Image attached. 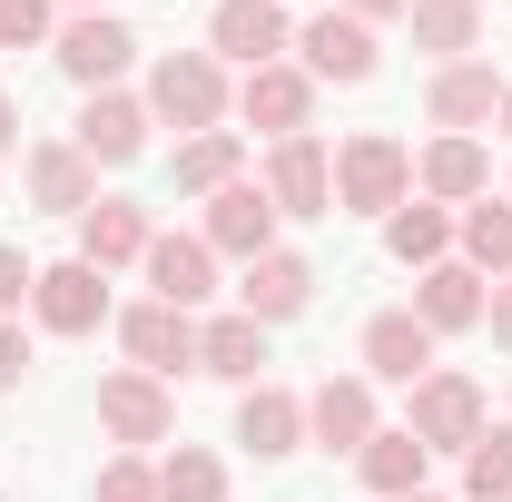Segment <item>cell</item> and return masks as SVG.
Masks as SVG:
<instances>
[{
    "label": "cell",
    "mask_w": 512,
    "mask_h": 502,
    "mask_svg": "<svg viewBox=\"0 0 512 502\" xmlns=\"http://www.w3.org/2000/svg\"><path fill=\"white\" fill-rule=\"evenodd\" d=\"M30 375V335H20V315H0V394H20Z\"/></svg>",
    "instance_id": "34"
},
{
    "label": "cell",
    "mask_w": 512,
    "mask_h": 502,
    "mask_svg": "<svg viewBox=\"0 0 512 502\" xmlns=\"http://www.w3.org/2000/svg\"><path fill=\"white\" fill-rule=\"evenodd\" d=\"M20 178H30V207H50V217H89L99 207V168L69 138H30L20 148Z\"/></svg>",
    "instance_id": "19"
},
{
    "label": "cell",
    "mask_w": 512,
    "mask_h": 502,
    "mask_svg": "<svg viewBox=\"0 0 512 502\" xmlns=\"http://www.w3.org/2000/svg\"><path fill=\"white\" fill-rule=\"evenodd\" d=\"M60 40V0H0V50H40Z\"/></svg>",
    "instance_id": "33"
},
{
    "label": "cell",
    "mask_w": 512,
    "mask_h": 502,
    "mask_svg": "<svg viewBox=\"0 0 512 502\" xmlns=\"http://www.w3.org/2000/svg\"><path fill=\"white\" fill-rule=\"evenodd\" d=\"M483 424H493V414H483V384L453 375V365H434V375L404 394V434L424 443V453H453V463H463V453L483 443Z\"/></svg>",
    "instance_id": "3"
},
{
    "label": "cell",
    "mask_w": 512,
    "mask_h": 502,
    "mask_svg": "<svg viewBox=\"0 0 512 502\" xmlns=\"http://www.w3.org/2000/svg\"><path fill=\"white\" fill-rule=\"evenodd\" d=\"M384 434V414H375V384L365 375H325L316 394H306V443H325V453H365V443Z\"/></svg>",
    "instance_id": "16"
},
{
    "label": "cell",
    "mask_w": 512,
    "mask_h": 502,
    "mask_svg": "<svg viewBox=\"0 0 512 502\" xmlns=\"http://www.w3.org/2000/svg\"><path fill=\"white\" fill-rule=\"evenodd\" d=\"M50 60H60L79 89H119L128 69H138V30H128L119 10H69L60 40H50Z\"/></svg>",
    "instance_id": "4"
},
{
    "label": "cell",
    "mask_w": 512,
    "mask_h": 502,
    "mask_svg": "<svg viewBox=\"0 0 512 502\" xmlns=\"http://www.w3.org/2000/svg\"><path fill=\"white\" fill-rule=\"evenodd\" d=\"M404 502H444V493H404Z\"/></svg>",
    "instance_id": "41"
},
{
    "label": "cell",
    "mask_w": 512,
    "mask_h": 502,
    "mask_svg": "<svg viewBox=\"0 0 512 502\" xmlns=\"http://www.w3.org/2000/svg\"><path fill=\"white\" fill-rule=\"evenodd\" d=\"M463 502H512V424H483V443L463 453Z\"/></svg>",
    "instance_id": "31"
},
{
    "label": "cell",
    "mask_w": 512,
    "mask_h": 502,
    "mask_svg": "<svg viewBox=\"0 0 512 502\" xmlns=\"http://www.w3.org/2000/svg\"><path fill=\"white\" fill-rule=\"evenodd\" d=\"M414 197H434V207L493 197V148H483V138H434V148L414 158Z\"/></svg>",
    "instance_id": "21"
},
{
    "label": "cell",
    "mask_w": 512,
    "mask_h": 502,
    "mask_svg": "<svg viewBox=\"0 0 512 502\" xmlns=\"http://www.w3.org/2000/svg\"><path fill=\"white\" fill-rule=\"evenodd\" d=\"M247 178V138L237 128H207V138H178V158H168V188L178 197H217Z\"/></svg>",
    "instance_id": "26"
},
{
    "label": "cell",
    "mask_w": 512,
    "mask_h": 502,
    "mask_svg": "<svg viewBox=\"0 0 512 502\" xmlns=\"http://www.w3.org/2000/svg\"><path fill=\"white\" fill-rule=\"evenodd\" d=\"M30 315H40V335H99L119 306H109V276H99V266L60 256V266L30 276Z\"/></svg>",
    "instance_id": "10"
},
{
    "label": "cell",
    "mask_w": 512,
    "mask_h": 502,
    "mask_svg": "<svg viewBox=\"0 0 512 502\" xmlns=\"http://www.w3.org/2000/svg\"><path fill=\"white\" fill-rule=\"evenodd\" d=\"M424 473H434V453H424V443L404 434V424H384V434L365 443V453H355V483H365L375 502H404V493H424Z\"/></svg>",
    "instance_id": "27"
},
{
    "label": "cell",
    "mask_w": 512,
    "mask_h": 502,
    "mask_svg": "<svg viewBox=\"0 0 512 502\" xmlns=\"http://www.w3.org/2000/svg\"><path fill=\"white\" fill-rule=\"evenodd\" d=\"M306 306H316V266H306L296 247H266L256 266H237V315H256L266 335H276V325H296Z\"/></svg>",
    "instance_id": "15"
},
{
    "label": "cell",
    "mask_w": 512,
    "mask_h": 502,
    "mask_svg": "<svg viewBox=\"0 0 512 502\" xmlns=\"http://www.w3.org/2000/svg\"><path fill=\"white\" fill-rule=\"evenodd\" d=\"M30 276H40L30 256H20V247H0V315H20V306H30Z\"/></svg>",
    "instance_id": "35"
},
{
    "label": "cell",
    "mask_w": 512,
    "mask_h": 502,
    "mask_svg": "<svg viewBox=\"0 0 512 502\" xmlns=\"http://www.w3.org/2000/svg\"><path fill=\"white\" fill-rule=\"evenodd\" d=\"M375 30H365V20H345V10H316V20H306V30H296V69H306V79H345V89H355V79H375Z\"/></svg>",
    "instance_id": "17"
},
{
    "label": "cell",
    "mask_w": 512,
    "mask_h": 502,
    "mask_svg": "<svg viewBox=\"0 0 512 502\" xmlns=\"http://www.w3.org/2000/svg\"><path fill=\"white\" fill-rule=\"evenodd\" d=\"M148 99H138V89H89V99H79V128H69V148H79V158H89V168H128V158H138V148H148Z\"/></svg>",
    "instance_id": "12"
},
{
    "label": "cell",
    "mask_w": 512,
    "mask_h": 502,
    "mask_svg": "<svg viewBox=\"0 0 512 502\" xmlns=\"http://www.w3.org/2000/svg\"><path fill=\"white\" fill-rule=\"evenodd\" d=\"M158 502H227V463L207 443H168L158 453Z\"/></svg>",
    "instance_id": "30"
},
{
    "label": "cell",
    "mask_w": 512,
    "mask_h": 502,
    "mask_svg": "<svg viewBox=\"0 0 512 502\" xmlns=\"http://www.w3.org/2000/svg\"><path fill=\"white\" fill-rule=\"evenodd\" d=\"M434 345H444V335H434L414 306H384V315H365L355 365H365V384H404V394H414V384L434 375Z\"/></svg>",
    "instance_id": "9"
},
{
    "label": "cell",
    "mask_w": 512,
    "mask_h": 502,
    "mask_svg": "<svg viewBox=\"0 0 512 502\" xmlns=\"http://www.w3.org/2000/svg\"><path fill=\"white\" fill-rule=\"evenodd\" d=\"M197 375H217V384H237V394H247V384H266V325H256V315H207V325H197Z\"/></svg>",
    "instance_id": "22"
},
{
    "label": "cell",
    "mask_w": 512,
    "mask_h": 502,
    "mask_svg": "<svg viewBox=\"0 0 512 502\" xmlns=\"http://www.w3.org/2000/svg\"><path fill=\"white\" fill-rule=\"evenodd\" d=\"M99 434L119 443V453H148V443L178 434V394L158 375H138V365H119V375H99Z\"/></svg>",
    "instance_id": "5"
},
{
    "label": "cell",
    "mask_w": 512,
    "mask_h": 502,
    "mask_svg": "<svg viewBox=\"0 0 512 502\" xmlns=\"http://www.w3.org/2000/svg\"><path fill=\"white\" fill-rule=\"evenodd\" d=\"M384 247L404 256L414 276H424V266H444V256H453V207H434V197H404V207L384 217Z\"/></svg>",
    "instance_id": "29"
},
{
    "label": "cell",
    "mask_w": 512,
    "mask_h": 502,
    "mask_svg": "<svg viewBox=\"0 0 512 502\" xmlns=\"http://www.w3.org/2000/svg\"><path fill=\"white\" fill-rule=\"evenodd\" d=\"M414 197V148L394 128H355L335 148V217H394Z\"/></svg>",
    "instance_id": "2"
},
{
    "label": "cell",
    "mask_w": 512,
    "mask_h": 502,
    "mask_svg": "<svg viewBox=\"0 0 512 502\" xmlns=\"http://www.w3.org/2000/svg\"><path fill=\"white\" fill-rule=\"evenodd\" d=\"M148 237H158V217H148L138 197H99V207L79 217V266L119 276V266H138V256H148Z\"/></svg>",
    "instance_id": "20"
},
{
    "label": "cell",
    "mask_w": 512,
    "mask_h": 502,
    "mask_svg": "<svg viewBox=\"0 0 512 502\" xmlns=\"http://www.w3.org/2000/svg\"><path fill=\"white\" fill-rule=\"evenodd\" d=\"M453 256H463L483 286H503V276H512V197H473V207H453Z\"/></svg>",
    "instance_id": "25"
},
{
    "label": "cell",
    "mask_w": 512,
    "mask_h": 502,
    "mask_svg": "<svg viewBox=\"0 0 512 502\" xmlns=\"http://www.w3.org/2000/svg\"><path fill=\"white\" fill-rule=\"evenodd\" d=\"M119 355L138 365V375H197V315L188 306H158V296H138V306H119Z\"/></svg>",
    "instance_id": "8"
},
{
    "label": "cell",
    "mask_w": 512,
    "mask_h": 502,
    "mask_svg": "<svg viewBox=\"0 0 512 502\" xmlns=\"http://www.w3.org/2000/svg\"><path fill=\"white\" fill-rule=\"evenodd\" d=\"M197 237L217 247V266H227V256H237V266H256V256L276 247V207H266V188H256V178L217 188V197H207V217H197Z\"/></svg>",
    "instance_id": "18"
},
{
    "label": "cell",
    "mask_w": 512,
    "mask_h": 502,
    "mask_svg": "<svg viewBox=\"0 0 512 502\" xmlns=\"http://www.w3.org/2000/svg\"><path fill=\"white\" fill-rule=\"evenodd\" d=\"M207 50L247 79V69H266V60L296 50V20H286L276 0H217V10H207Z\"/></svg>",
    "instance_id": "11"
},
{
    "label": "cell",
    "mask_w": 512,
    "mask_h": 502,
    "mask_svg": "<svg viewBox=\"0 0 512 502\" xmlns=\"http://www.w3.org/2000/svg\"><path fill=\"white\" fill-rule=\"evenodd\" d=\"M483 306H493V286H483L463 256H444V266H424V276H414V315H424L434 335H473Z\"/></svg>",
    "instance_id": "23"
},
{
    "label": "cell",
    "mask_w": 512,
    "mask_h": 502,
    "mask_svg": "<svg viewBox=\"0 0 512 502\" xmlns=\"http://www.w3.org/2000/svg\"><path fill=\"white\" fill-rule=\"evenodd\" d=\"M10 148H20V99L0 89V158H10Z\"/></svg>",
    "instance_id": "38"
},
{
    "label": "cell",
    "mask_w": 512,
    "mask_h": 502,
    "mask_svg": "<svg viewBox=\"0 0 512 502\" xmlns=\"http://www.w3.org/2000/svg\"><path fill=\"white\" fill-rule=\"evenodd\" d=\"M89 502H158V463L148 453H109L99 483H89Z\"/></svg>",
    "instance_id": "32"
},
{
    "label": "cell",
    "mask_w": 512,
    "mask_h": 502,
    "mask_svg": "<svg viewBox=\"0 0 512 502\" xmlns=\"http://www.w3.org/2000/svg\"><path fill=\"white\" fill-rule=\"evenodd\" d=\"M237 119L276 148V138H316V79L296 60H266V69H247L237 79Z\"/></svg>",
    "instance_id": "7"
},
{
    "label": "cell",
    "mask_w": 512,
    "mask_h": 502,
    "mask_svg": "<svg viewBox=\"0 0 512 502\" xmlns=\"http://www.w3.org/2000/svg\"><path fill=\"white\" fill-rule=\"evenodd\" d=\"M237 443H247L256 463L296 453V443H306V394H286V384H247V394H237Z\"/></svg>",
    "instance_id": "24"
},
{
    "label": "cell",
    "mask_w": 512,
    "mask_h": 502,
    "mask_svg": "<svg viewBox=\"0 0 512 502\" xmlns=\"http://www.w3.org/2000/svg\"><path fill=\"white\" fill-rule=\"evenodd\" d=\"M138 276H148V296H158V306H207V296H217V247H207V237H197V227H158V237H148V256H138Z\"/></svg>",
    "instance_id": "13"
},
{
    "label": "cell",
    "mask_w": 512,
    "mask_h": 502,
    "mask_svg": "<svg viewBox=\"0 0 512 502\" xmlns=\"http://www.w3.org/2000/svg\"><path fill=\"white\" fill-rule=\"evenodd\" d=\"M503 197H512V188H503Z\"/></svg>",
    "instance_id": "43"
},
{
    "label": "cell",
    "mask_w": 512,
    "mask_h": 502,
    "mask_svg": "<svg viewBox=\"0 0 512 502\" xmlns=\"http://www.w3.org/2000/svg\"><path fill=\"white\" fill-rule=\"evenodd\" d=\"M256 188H266L276 217H335V148L325 138H276L266 168H256Z\"/></svg>",
    "instance_id": "6"
},
{
    "label": "cell",
    "mask_w": 512,
    "mask_h": 502,
    "mask_svg": "<svg viewBox=\"0 0 512 502\" xmlns=\"http://www.w3.org/2000/svg\"><path fill=\"white\" fill-rule=\"evenodd\" d=\"M493 128H503V138H512V79H503V109H493Z\"/></svg>",
    "instance_id": "39"
},
{
    "label": "cell",
    "mask_w": 512,
    "mask_h": 502,
    "mask_svg": "<svg viewBox=\"0 0 512 502\" xmlns=\"http://www.w3.org/2000/svg\"><path fill=\"white\" fill-rule=\"evenodd\" d=\"M483 335H493V345H503V355H512V276H503V286H493V306H483Z\"/></svg>",
    "instance_id": "36"
},
{
    "label": "cell",
    "mask_w": 512,
    "mask_h": 502,
    "mask_svg": "<svg viewBox=\"0 0 512 502\" xmlns=\"http://www.w3.org/2000/svg\"><path fill=\"white\" fill-rule=\"evenodd\" d=\"M335 10H345V20H365V30H375V20H404V0H335Z\"/></svg>",
    "instance_id": "37"
},
{
    "label": "cell",
    "mask_w": 512,
    "mask_h": 502,
    "mask_svg": "<svg viewBox=\"0 0 512 502\" xmlns=\"http://www.w3.org/2000/svg\"><path fill=\"white\" fill-rule=\"evenodd\" d=\"M0 502H10V493H0Z\"/></svg>",
    "instance_id": "42"
},
{
    "label": "cell",
    "mask_w": 512,
    "mask_h": 502,
    "mask_svg": "<svg viewBox=\"0 0 512 502\" xmlns=\"http://www.w3.org/2000/svg\"><path fill=\"white\" fill-rule=\"evenodd\" d=\"M138 99H148V119H158V128L207 138V128H227V109H237V79H227L217 50H158Z\"/></svg>",
    "instance_id": "1"
},
{
    "label": "cell",
    "mask_w": 512,
    "mask_h": 502,
    "mask_svg": "<svg viewBox=\"0 0 512 502\" xmlns=\"http://www.w3.org/2000/svg\"><path fill=\"white\" fill-rule=\"evenodd\" d=\"M404 20H414V50H434V69L483 50V0H404Z\"/></svg>",
    "instance_id": "28"
},
{
    "label": "cell",
    "mask_w": 512,
    "mask_h": 502,
    "mask_svg": "<svg viewBox=\"0 0 512 502\" xmlns=\"http://www.w3.org/2000/svg\"><path fill=\"white\" fill-rule=\"evenodd\" d=\"M493 109H503V69L493 60H444L424 79V119L444 128V138H483Z\"/></svg>",
    "instance_id": "14"
},
{
    "label": "cell",
    "mask_w": 512,
    "mask_h": 502,
    "mask_svg": "<svg viewBox=\"0 0 512 502\" xmlns=\"http://www.w3.org/2000/svg\"><path fill=\"white\" fill-rule=\"evenodd\" d=\"M69 10H109V0H69Z\"/></svg>",
    "instance_id": "40"
}]
</instances>
